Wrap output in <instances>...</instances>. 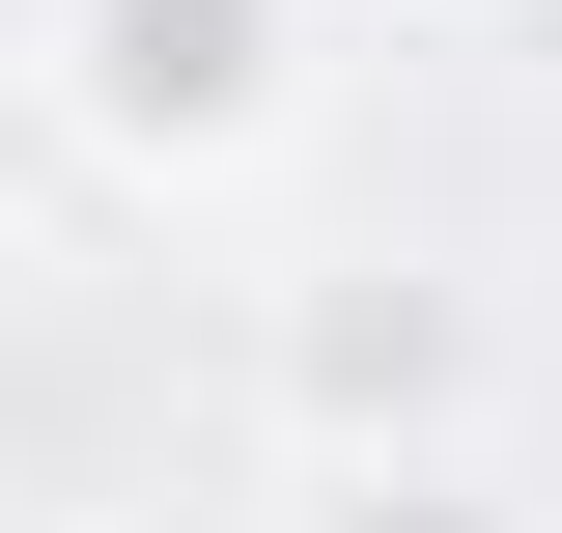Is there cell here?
<instances>
[{"mask_svg":"<svg viewBox=\"0 0 562 533\" xmlns=\"http://www.w3.org/2000/svg\"><path fill=\"white\" fill-rule=\"evenodd\" d=\"M57 140L140 197H225L310 140V0H57Z\"/></svg>","mask_w":562,"mask_h":533,"instance_id":"obj_1","label":"cell"},{"mask_svg":"<svg viewBox=\"0 0 562 533\" xmlns=\"http://www.w3.org/2000/svg\"><path fill=\"white\" fill-rule=\"evenodd\" d=\"M254 394H281V450H479L506 309H479V253H310L254 309Z\"/></svg>","mask_w":562,"mask_h":533,"instance_id":"obj_2","label":"cell"},{"mask_svg":"<svg viewBox=\"0 0 562 533\" xmlns=\"http://www.w3.org/2000/svg\"><path fill=\"white\" fill-rule=\"evenodd\" d=\"M281 477H310V533H506L479 450H281Z\"/></svg>","mask_w":562,"mask_h":533,"instance_id":"obj_3","label":"cell"},{"mask_svg":"<svg viewBox=\"0 0 562 533\" xmlns=\"http://www.w3.org/2000/svg\"><path fill=\"white\" fill-rule=\"evenodd\" d=\"M394 29H535V0H394Z\"/></svg>","mask_w":562,"mask_h":533,"instance_id":"obj_4","label":"cell"}]
</instances>
